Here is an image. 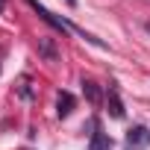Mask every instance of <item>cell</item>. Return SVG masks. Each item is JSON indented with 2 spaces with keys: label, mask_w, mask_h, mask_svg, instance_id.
<instances>
[{
  "label": "cell",
  "mask_w": 150,
  "mask_h": 150,
  "mask_svg": "<svg viewBox=\"0 0 150 150\" xmlns=\"http://www.w3.org/2000/svg\"><path fill=\"white\" fill-rule=\"evenodd\" d=\"M24 3H27V6H30V9H33V12H35V15H38V18L44 21V24H50V27H53L56 33H62V35H65V33H74V24H68V21L56 18V15H53L50 9H44V6L38 3V0H24Z\"/></svg>",
  "instance_id": "obj_1"
},
{
  "label": "cell",
  "mask_w": 150,
  "mask_h": 150,
  "mask_svg": "<svg viewBox=\"0 0 150 150\" xmlns=\"http://www.w3.org/2000/svg\"><path fill=\"white\" fill-rule=\"evenodd\" d=\"M150 144V129L147 127H132L129 132H127V141H124V150H144Z\"/></svg>",
  "instance_id": "obj_2"
},
{
  "label": "cell",
  "mask_w": 150,
  "mask_h": 150,
  "mask_svg": "<svg viewBox=\"0 0 150 150\" xmlns=\"http://www.w3.org/2000/svg\"><path fill=\"white\" fill-rule=\"evenodd\" d=\"M106 112L115 121L124 118V103H121V94H118V83H109V88H106Z\"/></svg>",
  "instance_id": "obj_3"
},
{
  "label": "cell",
  "mask_w": 150,
  "mask_h": 150,
  "mask_svg": "<svg viewBox=\"0 0 150 150\" xmlns=\"http://www.w3.org/2000/svg\"><path fill=\"white\" fill-rule=\"evenodd\" d=\"M88 150H112V138H109V132H103L100 124H94V132L88 138Z\"/></svg>",
  "instance_id": "obj_4"
},
{
  "label": "cell",
  "mask_w": 150,
  "mask_h": 150,
  "mask_svg": "<svg viewBox=\"0 0 150 150\" xmlns=\"http://www.w3.org/2000/svg\"><path fill=\"white\" fill-rule=\"evenodd\" d=\"M74 106H77V97H74L71 91H59L56 94V115L59 118H68L74 112Z\"/></svg>",
  "instance_id": "obj_5"
},
{
  "label": "cell",
  "mask_w": 150,
  "mask_h": 150,
  "mask_svg": "<svg viewBox=\"0 0 150 150\" xmlns=\"http://www.w3.org/2000/svg\"><path fill=\"white\" fill-rule=\"evenodd\" d=\"M83 94H86V100H88L91 106H100V103H103V88H100L94 80H86V77H83Z\"/></svg>",
  "instance_id": "obj_6"
},
{
  "label": "cell",
  "mask_w": 150,
  "mask_h": 150,
  "mask_svg": "<svg viewBox=\"0 0 150 150\" xmlns=\"http://www.w3.org/2000/svg\"><path fill=\"white\" fill-rule=\"evenodd\" d=\"M38 56H41L44 62H56V59H59V50H56L53 38H47V35L38 38Z\"/></svg>",
  "instance_id": "obj_7"
},
{
  "label": "cell",
  "mask_w": 150,
  "mask_h": 150,
  "mask_svg": "<svg viewBox=\"0 0 150 150\" xmlns=\"http://www.w3.org/2000/svg\"><path fill=\"white\" fill-rule=\"evenodd\" d=\"M18 94H21V97H27V100L33 97V91H30V77H24V80H21V86H18Z\"/></svg>",
  "instance_id": "obj_8"
},
{
  "label": "cell",
  "mask_w": 150,
  "mask_h": 150,
  "mask_svg": "<svg viewBox=\"0 0 150 150\" xmlns=\"http://www.w3.org/2000/svg\"><path fill=\"white\" fill-rule=\"evenodd\" d=\"M65 3H68V6H77V0H65Z\"/></svg>",
  "instance_id": "obj_9"
},
{
  "label": "cell",
  "mask_w": 150,
  "mask_h": 150,
  "mask_svg": "<svg viewBox=\"0 0 150 150\" xmlns=\"http://www.w3.org/2000/svg\"><path fill=\"white\" fill-rule=\"evenodd\" d=\"M3 9H6V0H0V12H3Z\"/></svg>",
  "instance_id": "obj_10"
},
{
  "label": "cell",
  "mask_w": 150,
  "mask_h": 150,
  "mask_svg": "<svg viewBox=\"0 0 150 150\" xmlns=\"http://www.w3.org/2000/svg\"><path fill=\"white\" fill-rule=\"evenodd\" d=\"M144 30H147V33H150V21H147V24H144Z\"/></svg>",
  "instance_id": "obj_11"
}]
</instances>
